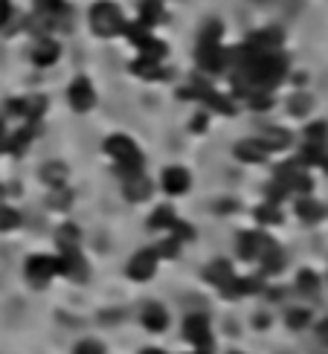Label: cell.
Masks as SVG:
<instances>
[{"label": "cell", "mask_w": 328, "mask_h": 354, "mask_svg": "<svg viewBox=\"0 0 328 354\" xmlns=\"http://www.w3.org/2000/svg\"><path fill=\"white\" fill-rule=\"evenodd\" d=\"M105 151L111 154V160L116 163V172L123 180H128L134 175H142V154H140L137 145H134V140L119 137L116 134V137H111L105 142Z\"/></svg>", "instance_id": "6da1fadb"}, {"label": "cell", "mask_w": 328, "mask_h": 354, "mask_svg": "<svg viewBox=\"0 0 328 354\" xmlns=\"http://www.w3.org/2000/svg\"><path fill=\"white\" fill-rule=\"evenodd\" d=\"M90 27L96 35H102V38H114V35H119V29H125L123 12H119L116 3L102 0V3H96L90 9Z\"/></svg>", "instance_id": "7a4b0ae2"}, {"label": "cell", "mask_w": 328, "mask_h": 354, "mask_svg": "<svg viewBox=\"0 0 328 354\" xmlns=\"http://www.w3.org/2000/svg\"><path fill=\"white\" fill-rule=\"evenodd\" d=\"M184 334L189 337V343H195L201 351L212 346V334H210V320L203 314H189L184 323Z\"/></svg>", "instance_id": "3957f363"}, {"label": "cell", "mask_w": 328, "mask_h": 354, "mask_svg": "<svg viewBox=\"0 0 328 354\" xmlns=\"http://www.w3.org/2000/svg\"><path fill=\"white\" fill-rule=\"evenodd\" d=\"M157 259H160L157 250H140L128 264V276L134 279V282H145V279H151L154 270H157Z\"/></svg>", "instance_id": "277c9868"}, {"label": "cell", "mask_w": 328, "mask_h": 354, "mask_svg": "<svg viewBox=\"0 0 328 354\" xmlns=\"http://www.w3.org/2000/svg\"><path fill=\"white\" fill-rule=\"evenodd\" d=\"M55 273H58V259H50V255H32L27 262V276L35 285H47Z\"/></svg>", "instance_id": "5b68a950"}, {"label": "cell", "mask_w": 328, "mask_h": 354, "mask_svg": "<svg viewBox=\"0 0 328 354\" xmlns=\"http://www.w3.org/2000/svg\"><path fill=\"white\" fill-rule=\"evenodd\" d=\"M84 270H88V264H84L79 247H76V244H67L64 253H62V259H58V273H64L70 279H79V282H81V279L88 276Z\"/></svg>", "instance_id": "8992f818"}, {"label": "cell", "mask_w": 328, "mask_h": 354, "mask_svg": "<svg viewBox=\"0 0 328 354\" xmlns=\"http://www.w3.org/2000/svg\"><path fill=\"white\" fill-rule=\"evenodd\" d=\"M229 61V53L221 50V44H201L198 47V64L210 73H221Z\"/></svg>", "instance_id": "52a82bcc"}, {"label": "cell", "mask_w": 328, "mask_h": 354, "mask_svg": "<svg viewBox=\"0 0 328 354\" xmlns=\"http://www.w3.org/2000/svg\"><path fill=\"white\" fill-rule=\"evenodd\" d=\"M276 241H270L267 236H259V233H244L238 238V253H241V259H262V255L273 247Z\"/></svg>", "instance_id": "ba28073f"}, {"label": "cell", "mask_w": 328, "mask_h": 354, "mask_svg": "<svg viewBox=\"0 0 328 354\" xmlns=\"http://www.w3.org/2000/svg\"><path fill=\"white\" fill-rule=\"evenodd\" d=\"M67 99L79 114H84V111H90V108L96 105V93H93L88 79H76L70 84V90H67Z\"/></svg>", "instance_id": "9c48e42d"}, {"label": "cell", "mask_w": 328, "mask_h": 354, "mask_svg": "<svg viewBox=\"0 0 328 354\" xmlns=\"http://www.w3.org/2000/svg\"><path fill=\"white\" fill-rule=\"evenodd\" d=\"M256 53H276L282 47V29H262V32H253L250 41H247Z\"/></svg>", "instance_id": "30bf717a"}, {"label": "cell", "mask_w": 328, "mask_h": 354, "mask_svg": "<svg viewBox=\"0 0 328 354\" xmlns=\"http://www.w3.org/2000/svg\"><path fill=\"white\" fill-rule=\"evenodd\" d=\"M163 189L168 194H184L189 189V172H186V168H180V166L166 168V172H163Z\"/></svg>", "instance_id": "8fae6325"}, {"label": "cell", "mask_w": 328, "mask_h": 354, "mask_svg": "<svg viewBox=\"0 0 328 354\" xmlns=\"http://www.w3.org/2000/svg\"><path fill=\"white\" fill-rule=\"evenodd\" d=\"M236 157L244 163H264L267 160V149L259 140H244L236 145Z\"/></svg>", "instance_id": "7c38bea8"}, {"label": "cell", "mask_w": 328, "mask_h": 354, "mask_svg": "<svg viewBox=\"0 0 328 354\" xmlns=\"http://www.w3.org/2000/svg\"><path fill=\"white\" fill-rule=\"evenodd\" d=\"M123 186H125V198L128 201H145L151 194V180L145 175H134V177L123 180Z\"/></svg>", "instance_id": "4fadbf2b"}, {"label": "cell", "mask_w": 328, "mask_h": 354, "mask_svg": "<svg viewBox=\"0 0 328 354\" xmlns=\"http://www.w3.org/2000/svg\"><path fill=\"white\" fill-rule=\"evenodd\" d=\"M58 53H62V47H58L55 41H50V38H44V41H38V47L32 50V61H35L38 67H50V64H55Z\"/></svg>", "instance_id": "5bb4252c"}, {"label": "cell", "mask_w": 328, "mask_h": 354, "mask_svg": "<svg viewBox=\"0 0 328 354\" xmlns=\"http://www.w3.org/2000/svg\"><path fill=\"white\" fill-rule=\"evenodd\" d=\"M142 325L149 328V331H163V328L168 325L166 308H160V305H145L142 308Z\"/></svg>", "instance_id": "9a60e30c"}, {"label": "cell", "mask_w": 328, "mask_h": 354, "mask_svg": "<svg viewBox=\"0 0 328 354\" xmlns=\"http://www.w3.org/2000/svg\"><path fill=\"white\" fill-rule=\"evenodd\" d=\"M206 279L227 290L229 285H233L236 273H233V267H229V262H215V264H210V270H206Z\"/></svg>", "instance_id": "2e32d148"}, {"label": "cell", "mask_w": 328, "mask_h": 354, "mask_svg": "<svg viewBox=\"0 0 328 354\" xmlns=\"http://www.w3.org/2000/svg\"><path fill=\"white\" fill-rule=\"evenodd\" d=\"M259 142L264 145L267 151H279V149H288V145H290V134L279 131V128H267V131H262Z\"/></svg>", "instance_id": "e0dca14e"}, {"label": "cell", "mask_w": 328, "mask_h": 354, "mask_svg": "<svg viewBox=\"0 0 328 354\" xmlns=\"http://www.w3.org/2000/svg\"><path fill=\"white\" fill-rule=\"evenodd\" d=\"M131 70L137 73V76H145V79H166V76H172L168 70L160 67V61H149V58H140Z\"/></svg>", "instance_id": "ac0fdd59"}, {"label": "cell", "mask_w": 328, "mask_h": 354, "mask_svg": "<svg viewBox=\"0 0 328 354\" xmlns=\"http://www.w3.org/2000/svg\"><path fill=\"white\" fill-rule=\"evenodd\" d=\"M297 215L302 218L305 224H314V221H320V218L325 215V210L317 203V201H311V198H302L299 203H297Z\"/></svg>", "instance_id": "d6986e66"}, {"label": "cell", "mask_w": 328, "mask_h": 354, "mask_svg": "<svg viewBox=\"0 0 328 354\" xmlns=\"http://www.w3.org/2000/svg\"><path fill=\"white\" fill-rule=\"evenodd\" d=\"M163 15V6H160V0H142L140 3V23L142 27H151V23H157Z\"/></svg>", "instance_id": "ffe728a7"}, {"label": "cell", "mask_w": 328, "mask_h": 354, "mask_svg": "<svg viewBox=\"0 0 328 354\" xmlns=\"http://www.w3.org/2000/svg\"><path fill=\"white\" fill-rule=\"evenodd\" d=\"M259 262H262V267H264V273H279V270H282V264H285V255H282V250H279L276 244H273V247L267 250Z\"/></svg>", "instance_id": "44dd1931"}, {"label": "cell", "mask_w": 328, "mask_h": 354, "mask_svg": "<svg viewBox=\"0 0 328 354\" xmlns=\"http://www.w3.org/2000/svg\"><path fill=\"white\" fill-rule=\"evenodd\" d=\"M41 177L50 183V186H64V180H67V166H62V163L44 166V168H41Z\"/></svg>", "instance_id": "7402d4cb"}, {"label": "cell", "mask_w": 328, "mask_h": 354, "mask_svg": "<svg viewBox=\"0 0 328 354\" xmlns=\"http://www.w3.org/2000/svg\"><path fill=\"white\" fill-rule=\"evenodd\" d=\"M175 221H177L175 212L168 210V206H160V210H157V212L149 218V227H151V229H172Z\"/></svg>", "instance_id": "603a6c76"}, {"label": "cell", "mask_w": 328, "mask_h": 354, "mask_svg": "<svg viewBox=\"0 0 328 354\" xmlns=\"http://www.w3.org/2000/svg\"><path fill=\"white\" fill-rule=\"evenodd\" d=\"M35 9H38V15H44V18H58L67 12L64 0H35Z\"/></svg>", "instance_id": "cb8c5ba5"}, {"label": "cell", "mask_w": 328, "mask_h": 354, "mask_svg": "<svg viewBox=\"0 0 328 354\" xmlns=\"http://www.w3.org/2000/svg\"><path fill=\"white\" fill-rule=\"evenodd\" d=\"M297 285H299L302 294H308V296L320 294V279H317V273H314V270H302L299 279H297Z\"/></svg>", "instance_id": "d4e9b609"}, {"label": "cell", "mask_w": 328, "mask_h": 354, "mask_svg": "<svg viewBox=\"0 0 328 354\" xmlns=\"http://www.w3.org/2000/svg\"><path fill=\"white\" fill-rule=\"evenodd\" d=\"M125 35L131 38V44H134V47H140V50L151 41V35H149V29H145L142 23H131V27H125Z\"/></svg>", "instance_id": "484cf974"}, {"label": "cell", "mask_w": 328, "mask_h": 354, "mask_svg": "<svg viewBox=\"0 0 328 354\" xmlns=\"http://www.w3.org/2000/svg\"><path fill=\"white\" fill-rule=\"evenodd\" d=\"M256 221L259 224H279V221H282V212L276 210V203L267 201L264 206H259V210H256Z\"/></svg>", "instance_id": "4316f807"}, {"label": "cell", "mask_w": 328, "mask_h": 354, "mask_svg": "<svg viewBox=\"0 0 328 354\" xmlns=\"http://www.w3.org/2000/svg\"><path fill=\"white\" fill-rule=\"evenodd\" d=\"M29 140H32V131H29V128H23V131H18L15 137H12V140L6 142V149H9L12 154H21V151H23V145H29Z\"/></svg>", "instance_id": "83f0119b"}, {"label": "cell", "mask_w": 328, "mask_h": 354, "mask_svg": "<svg viewBox=\"0 0 328 354\" xmlns=\"http://www.w3.org/2000/svg\"><path fill=\"white\" fill-rule=\"evenodd\" d=\"M305 140H308V145H325L328 131H325L323 122H314V125L305 131Z\"/></svg>", "instance_id": "f1b7e54d"}, {"label": "cell", "mask_w": 328, "mask_h": 354, "mask_svg": "<svg viewBox=\"0 0 328 354\" xmlns=\"http://www.w3.org/2000/svg\"><path fill=\"white\" fill-rule=\"evenodd\" d=\"M290 105V114L294 116H302V114H308V108H311V96H305V93H297L294 99L288 102Z\"/></svg>", "instance_id": "f546056e"}, {"label": "cell", "mask_w": 328, "mask_h": 354, "mask_svg": "<svg viewBox=\"0 0 328 354\" xmlns=\"http://www.w3.org/2000/svg\"><path fill=\"white\" fill-rule=\"evenodd\" d=\"M247 96H250V105L256 108V111H267V108L273 105V99H270V93H267V90H253Z\"/></svg>", "instance_id": "4dcf8cb0"}, {"label": "cell", "mask_w": 328, "mask_h": 354, "mask_svg": "<svg viewBox=\"0 0 328 354\" xmlns=\"http://www.w3.org/2000/svg\"><path fill=\"white\" fill-rule=\"evenodd\" d=\"M308 323H311V314H308V311H302V308L288 311V325H290V328H305Z\"/></svg>", "instance_id": "1f68e13d"}, {"label": "cell", "mask_w": 328, "mask_h": 354, "mask_svg": "<svg viewBox=\"0 0 328 354\" xmlns=\"http://www.w3.org/2000/svg\"><path fill=\"white\" fill-rule=\"evenodd\" d=\"M206 102H210L212 108H218V111H221V114H233L236 111V108H233V102H229V99H224V96H218V93H206Z\"/></svg>", "instance_id": "d6a6232c"}, {"label": "cell", "mask_w": 328, "mask_h": 354, "mask_svg": "<svg viewBox=\"0 0 328 354\" xmlns=\"http://www.w3.org/2000/svg\"><path fill=\"white\" fill-rule=\"evenodd\" d=\"M73 354H105L102 343H96V340H81V343L73 349Z\"/></svg>", "instance_id": "836d02e7"}, {"label": "cell", "mask_w": 328, "mask_h": 354, "mask_svg": "<svg viewBox=\"0 0 328 354\" xmlns=\"http://www.w3.org/2000/svg\"><path fill=\"white\" fill-rule=\"evenodd\" d=\"M18 212H12V210H6V206H0V229H15L18 227Z\"/></svg>", "instance_id": "e575fe53"}, {"label": "cell", "mask_w": 328, "mask_h": 354, "mask_svg": "<svg viewBox=\"0 0 328 354\" xmlns=\"http://www.w3.org/2000/svg\"><path fill=\"white\" fill-rule=\"evenodd\" d=\"M177 247H180V241H177V238H168V241L160 244L157 255H168V259H172V255H177Z\"/></svg>", "instance_id": "d590c367"}, {"label": "cell", "mask_w": 328, "mask_h": 354, "mask_svg": "<svg viewBox=\"0 0 328 354\" xmlns=\"http://www.w3.org/2000/svg\"><path fill=\"white\" fill-rule=\"evenodd\" d=\"M9 18H12V3L9 0H0V27H3Z\"/></svg>", "instance_id": "8d00e7d4"}, {"label": "cell", "mask_w": 328, "mask_h": 354, "mask_svg": "<svg viewBox=\"0 0 328 354\" xmlns=\"http://www.w3.org/2000/svg\"><path fill=\"white\" fill-rule=\"evenodd\" d=\"M76 229H73V227H64L62 229V247H67V244H73V241H76Z\"/></svg>", "instance_id": "74e56055"}, {"label": "cell", "mask_w": 328, "mask_h": 354, "mask_svg": "<svg viewBox=\"0 0 328 354\" xmlns=\"http://www.w3.org/2000/svg\"><path fill=\"white\" fill-rule=\"evenodd\" d=\"M317 334H320V340H323V343L328 346V320H323V323H320V328H317Z\"/></svg>", "instance_id": "f35d334b"}, {"label": "cell", "mask_w": 328, "mask_h": 354, "mask_svg": "<svg viewBox=\"0 0 328 354\" xmlns=\"http://www.w3.org/2000/svg\"><path fill=\"white\" fill-rule=\"evenodd\" d=\"M6 142H9V137H6V125H3V122H0V151L6 149Z\"/></svg>", "instance_id": "ab89813d"}, {"label": "cell", "mask_w": 328, "mask_h": 354, "mask_svg": "<svg viewBox=\"0 0 328 354\" xmlns=\"http://www.w3.org/2000/svg\"><path fill=\"white\" fill-rule=\"evenodd\" d=\"M142 354H166V351H160V349H145Z\"/></svg>", "instance_id": "60d3db41"}, {"label": "cell", "mask_w": 328, "mask_h": 354, "mask_svg": "<svg viewBox=\"0 0 328 354\" xmlns=\"http://www.w3.org/2000/svg\"><path fill=\"white\" fill-rule=\"evenodd\" d=\"M233 354H236V351H233Z\"/></svg>", "instance_id": "b9f144b4"}, {"label": "cell", "mask_w": 328, "mask_h": 354, "mask_svg": "<svg viewBox=\"0 0 328 354\" xmlns=\"http://www.w3.org/2000/svg\"><path fill=\"white\" fill-rule=\"evenodd\" d=\"M198 354H201V351H198Z\"/></svg>", "instance_id": "7bdbcfd3"}]
</instances>
